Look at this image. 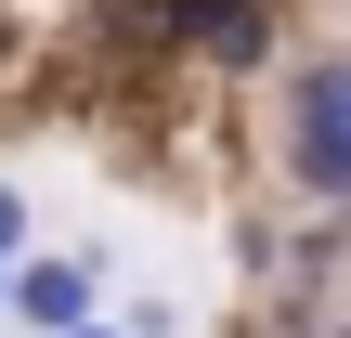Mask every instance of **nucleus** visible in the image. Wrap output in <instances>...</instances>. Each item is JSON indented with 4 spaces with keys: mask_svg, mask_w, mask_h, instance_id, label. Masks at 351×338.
<instances>
[{
    "mask_svg": "<svg viewBox=\"0 0 351 338\" xmlns=\"http://www.w3.org/2000/svg\"><path fill=\"white\" fill-rule=\"evenodd\" d=\"M326 338H351V326H326Z\"/></svg>",
    "mask_w": 351,
    "mask_h": 338,
    "instance_id": "8",
    "label": "nucleus"
},
{
    "mask_svg": "<svg viewBox=\"0 0 351 338\" xmlns=\"http://www.w3.org/2000/svg\"><path fill=\"white\" fill-rule=\"evenodd\" d=\"M169 39H182L195 65L247 78V65H274V0H169Z\"/></svg>",
    "mask_w": 351,
    "mask_h": 338,
    "instance_id": "2",
    "label": "nucleus"
},
{
    "mask_svg": "<svg viewBox=\"0 0 351 338\" xmlns=\"http://www.w3.org/2000/svg\"><path fill=\"white\" fill-rule=\"evenodd\" d=\"M0 261H26V182H0Z\"/></svg>",
    "mask_w": 351,
    "mask_h": 338,
    "instance_id": "5",
    "label": "nucleus"
},
{
    "mask_svg": "<svg viewBox=\"0 0 351 338\" xmlns=\"http://www.w3.org/2000/svg\"><path fill=\"white\" fill-rule=\"evenodd\" d=\"M287 182L313 208H351V52L287 78Z\"/></svg>",
    "mask_w": 351,
    "mask_h": 338,
    "instance_id": "1",
    "label": "nucleus"
},
{
    "mask_svg": "<svg viewBox=\"0 0 351 338\" xmlns=\"http://www.w3.org/2000/svg\"><path fill=\"white\" fill-rule=\"evenodd\" d=\"M78 338H130V326H104V313H91V326H78Z\"/></svg>",
    "mask_w": 351,
    "mask_h": 338,
    "instance_id": "7",
    "label": "nucleus"
},
{
    "mask_svg": "<svg viewBox=\"0 0 351 338\" xmlns=\"http://www.w3.org/2000/svg\"><path fill=\"white\" fill-rule=\"evenodd\" d=\"M117 326H130V338H182V300H130Z\"/></svg>",
    "mask_w": 351,
    "mask_h": 338,
    "instance_id": "4",
    "label": "nucleus"
},
{
    "mask_svg": "<svg viewBox=\"0 0 351 338\" xmlns=\"http://www.w3.org/2000/svg\"><path fill=\"white\" fill-rule=\"evenodd\" d=\"M0 326H13V261H0Z\"/></svg>",
    "mask_w": 351,
    "mask_h": 338,
    "instance_id": "6",
    "label": "nucleus"
},
{
    "mask_svg": "<svg viewBox=\"0 0 351 338\" xmlns=\"http://www.w3.org/2000/svg\"><path fill=\"white\" fill-rule=\"evenodd\" d=\"M91 313H104V274L91 261H39V248L13 261V326L26 338H78Z\"/></svg>",
    "mask_w": 351,
    "mask_h": 338,
    "instance_id": "3",
    "label": "nucleus"
}]
</instances>
